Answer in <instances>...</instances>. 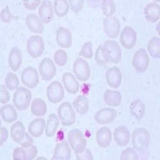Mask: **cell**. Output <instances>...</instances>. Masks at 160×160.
Masks as SVG:
<instances>
[{"mask_svg":"<svg viewBox=\"0 0 160 160\" xmlns=\"http://www.w3.org/2000/svg\"><path fill=\"white\" fill-rule=\"evenodd\" d=\"M131 140L133 147L136 151L141 153L145 152L148 150L151 143V134L145 128H138L133 131Z\"/></svg>","mask_w":160,"mask_h":160,"instance_id":"cell-1","label":"cell"},{"mask_svg":"<svg viewBox=\"0 0 160 160\" xmlns=\"http://www.w3.org/2000/svg\"><path fill=\"white\" fill-rule=\"evenodd\" d=\"M102 52L106 60L113 63H118L122 58V51L118 43L113 40H107L102 46Z\"/></svg>","mask_w":160,"mask_h":160,"instance_id":"cell-2","label":"cell"},{"mask_svg":"<svg viewBox=\"0 0 160 160\" xmlns=\"http://www.w3.org/2000/svg\"><path fill=\"white\" fill-rule=\"evenodd\" d=\"M31 101V93L28 88L20 87L15 91L13 102L18 111H25L28 108Z\"/></svg>","mask_w":160,"mask_h":160,"instance_id":"cell-3","label":"cell"},{"mask_svg":"<svg viewBox=\"0 0 160 160\" xmlns=\"http://www.w3.org/2000/svg\"><path fill=\"white\" fill-rule=\"evenodd\" d=\"M68 141L75 154H80L86 149L88 141L78 129H73L68 133Z\"/></svg>","mask_w":160,"mask_h":160,"instance_id":"cell-4","label":"cell"},{"mask_svg":"<svg viewBox=\"0 0 160 160\" xmlns=\"http://www.w3.org/2000/svg\"><path fill=\"white\" fill-rule=\"evenodd\" d=\"M58 118L64 127H71L75 122V112L71 104L68 102H62L58 109Z\"/></svg>","mask_w":160,"mask_h":160,"instance_id":"cell-5","label":"cell"},{"mask_svg":"<svg viewBox=\"0 0 160 160\" xmlns=\"http://www.w3.org/2000/svg\"><path fill=\"white\" fill-rule=\"evenodd\" d=\"M27 51L32 58H37L42 55L44 51V42L41 36L32 35L28 40Z\"/></svg>","mask_w":160,"mask_h":160,"instance_id":"cell-6","label":"cell"},{"mask_svg":"<svg viewBox=\"0 0 160 160\" xmlns=\"http://www.w3.org/2000/svg\"><path fill=\"white\" fill-rule=\"evenodd\" d=\"M150 63V58L144 48L138 50L133 57L132 64L138 73H143L148 70Z\"/></svg>","mask_w":160,"mask_h":160,"instance_id":"cell-7","label":"cell"},{"mask_svg":"<svg viewBox=\"0 0 160 160\" xmlns=\"http://www.w3.org/2000/svg\"><path fill=\"white\" fill-rule=\"evenodd\" d=\"M73 71L75 76L81 82H86L91 76L89 64L83 58H77L73 65Z\"/></svg>","mask_w":160,"mask_h":160,"instance_id":"cell-8","label":"cell"},{"mask_svg":"<svg viewBox=\"0 0 160 160\" xmlns=\"http://www.w3.org/2000/svg\"><path fill=\"white\" fill-rule=\"evenodd\" d=\"M39 74L43 81L53 79L56 74V68L54 61L49 58H43L40 62Z\"/></svg>","mask_w":160,"mask_h":160,"instance_id":"cell-9","label":"cell"},{"mask_svg":"<svg viewBox=\"0 0 160 160\" xmlns=\"http://www.w3.org/2000/svg\"><path fill=\"white\" fill-rule=\"evenodd\" d=\"M47 96L52 103H58L64 98V91L62 84L58 81L52 82L47 88Z\"/></svg>","mask_w":160,"mask_h":160,"instance_id":"cell-10","label":"cell"},{"mask_svg":"<svg viewBox=\"0 0 160 160\" xmlns=\"http://www.w3.org/2000/svg\"><path fill=\"white\" fill-rule=\"evenodd\" d=\"M21 80L24 86L28 87L30 89H33L38 84L39 77L36 70L32 67H29L22 71Z\"/></svg>","mask_w":160,"mask_h":160,"instance_id":"cell-11","label":"cell"},{"mask_svg":"<svg viewBox=\"0 0 160 160\" xmlns=\"http://www.w3.org/2000/svg\"><path fill=\"white\" fill-rule=\"evenodd\" d=\"M137 42L136 31L131 27H126L120 35V42L125 49H132Z\"/></svg>","mask_w":160,"mask_h":160,"instance_id":"cell-12","label":"cell"},{"mask_svg":"<svg viewBox=\"0 0 160 160\" xmlns=\"http://www.w3.org/2000/svg\"><path fill=\"white\" fill-rule=\"evenodd\" d=\"M117 116V111L111 108H105L98 111L95 115V122L100 125L111 123Z\"/></svg>","mask_w":160,"mask_h":160,"instance_id":"cell-13","label":"cell"},{"mask_svg":"<svg viewBox=\"0 0 160 160\" xmlns=\"http://www.w3.org/2000/svg\"><path fill=\"white\" fill-rule=\"evenodd\" d=\"M119 20L116 17H110L103 20V28L106 35L111 38H115L119 34L120 31Z\"/></svg>","mask_w":160,"mask_h":160,"instance_id":"cell-14","label":"cell"},{"mask_svg":"<svg viewBox=\"0 0 160 160\" xmlns=\"http://www.w3.org/2000/svg\"><path fill=\"white\" fill-rule=\"evenodd\" d=\"M56 42L60 48H71L72 45V35L70 30L65 28H58L56 31Z\"/></svg>","mask_w":160,"mask_h":160,"instance_id":"cell-15","label":"cell"},{"mask_svg":"<svg viewBox=\"0 0 160 160\" xmlns=\"http://www.w3.org/2000/svg\"><path fill=\"white\" fill-rule=\"evenodd\" d=\"M71 151L69 143L67 140L57 144L54 151L53 159L56 160H69L71 159Z\"/></svg>","mask_w":160,"mask_h":160,"instance_id":"cell-16","label":"cell"},{"mask_svg":"<svg viewBox=\"0 0 160 160\" xmlns=\"http://www.w3.org/2000/svg\"><path fill=\"white\" fill-rule=\"evenodd\" d=\"M114 139L117 145L119 147H125L128 145L131 138V134L128 128L125 126H119L114 131Z\"/></svg>","mask_w":160,"mask_h":160,"instance_id":"cell-17","label":"cell"},{"mask_svg":"<svg viewBox=\"0 0 160 160\" xmlns=\"http://www.w3.org/2000/svg\"><path fill=\"white\" fill-rule=\"evenodd\" d=\"M106 79L110 87L116 89L122 82V72L117 67L109 68L106 72Z\"/></svg>","mask_w":160,"mask_h":160,"instance_id":"cell-18","label":"cell"},{"mask_svg":"<svg viewBox=\"0 0 160 160\" xmlns=\"http://www.w3.org/2000/svg\"><path fill=\"white\" fill-rule=\"evenodd\" d=\"M38 15L42 22L43 23H49L53 18L54 11L52 9V3L51 1L44 0L42 1L39 10H38Z\"/></svg>","mask_w":160,"mask_h":160,"instance_id":"cell-19","label":"cell"},{"mask_svg":"<svg viewBox=\"0 0 160 160\" xmlns=\"http://www.w3.org/2000/svg\"><path fill=\"white\" fill-rule=\"evenodd\" d=\"M62 79V83L68 93L75 95L78 92L79 90V82L77 81L73 74L70 72L64 73Z\"/></svg>","mask_w":160,"mask_h":160,"instance_id":"cell-20","label":"cell"},{"mask_svg":"<svg viewBox=\"0 0 160 160\" xmlns=\"http://www.w3.org/2000/svg\"><path fill=\"white\" fill-rule=\"evenodd\" d=\"M111 139H112V134L109 128L107 127H102L98 130L96 133V140L100 148H108L111 144Z\"/></svg>","mask_w":160,"mask_h":160,"instance_id":"cell-21","label":"cell"},{"mask_svg":"<svg viewBox=\"0 0 160 160\" xmlns=\"http://www.w3.org/2000/svg\"><path fill=\"white\" fill-rule=\"evenodd\" d=\"M26 23L28 29L33 33L41 34L43 31V25L39 18L35 14H30L26 18Z\"/></svg>","mask_w":160,"mask_h":160,"instance_id":"cell-22","label":"cell"},{"mask_svg":"<svg viewBox=\"0 0 160 160\" xmlns=\"http://www.w3.org/2000/svg\"><path fill=\"white\" fill-rule=\"evenodd\" d=\"M144 15L148 22H156L160 18L159 5L155 2L148 4L144 10Z\"/></svg>","mask_w":160,"mask_h":160,"instance_id":"cell-23","label":"cell"},{"mask_svg":"<svg viewBox=\"0 0 160 160\" xmlns=\"http://www.w3.org/2000/svg\"><path fill=\"white\" fill-rule=\"evenodd\" d=\"M22 55L21 51L18 48H13L10 51L8 58L10 68L13 71H16L19 69L20 66L22 64Z\"/></svg>","mask_w":160,"mask_h":160,"instance_id":"cell-24","label":"cell"},{"mask_svg":"<svg viewBox=\"0 0 160 160\" xmlns=\"http://www.w3.org/2000/svg\"><path fill=\"white\" fill-rule=\"evenodd\" d=\"M46 127V122L43 118H35L30 123L28 131L33 137L38 138L42 135Z\"/></svg>","mask_w":160,"mask_h":160,"instance_id":"cell-25","label":"cell"},{"mask_svg":"<svg viewBox=\"0 0 160 160\" xmlns=\"http://www.w3.org/2000/svg\"><path fill=\"white\" fill-rule=\"evenodd\" d=\"M146 107L142 100H134L130 105V113L137 120H141L145 115Z\"/></svg>","mask_w":160,"mask_h":160,"instance_id":"cell-26","label":"cell"},{"mask_svg":"<svg viewBox=\"0 0 160 160\" xmlns=\"http://www.w3.org/2000/svg\"><path fill=\"white\" fill-rule=\"evenodd\" d=\"M106 104L111 107H118L122 102V95L117 91L107 90L103 95Z\"/></svg>","mask_w":160,"mask_h":160,"instance_id":"cell-27","label":"cell"},{"mask_svg":"<svg viewBox=\"0 0 160 160\" xmlns=\"http://www.w3.org/2000/svg\"><path fill=\"white\" fill-rule=\"evenodd\" d=\"M25 135V128L22 122L18 121L13 124L11 129V137L15 142L19 143L24 138Z\"/></svg>","mask_w":160,"mask_h":160,"instance_id":"cell-28","label":"cell"},{"mask_svg":"<svg viewBox=\"0 0 160 160\" xmlns=\"http://www.w3.org/2000/svg\"><path fill=\"white\" fill-rule=\"evenodd\" d=\"M0 112H1L2 119L5 122H10V123L15 122V120L17 119V117H18L16 110L11 104L2 106L1 108V110H0Z\"/></svg>","mask_w":160,"mask_h":160,"instance_id":"cell-29","label":"cell"},{"mask_svg":"<svg viewBox=\"0 0 160 160\" xmlns=\"http://www.w3.org/2000/svg\"><path fill=\"white\" fill-rule=\"evenodd\" d=\"M73 106L77 113L82 115H86L89 109V102L88 98L84 95H79L74 100Z\"/></svg>","mask_w":160,"mask_h":160,"instance_id":"cell-30","label":"cell"},{"mask_svg":"<svg viewBox=\"0 0 160 160\" xmlns=\"http://www.w3.org/2000/svg\"><path fill=\"white\" fill-rule=\"evenodd\" d=\"M31 110L34 115L38 117H42L46 115L48 108H47L46 102H44L43 100L37 98L32 101Z\"/></svg>","mask_w":160,"mask_h":160,"instance_id":"cell-31","label":"cell"},{"mask_svg":"<svg viewBox=\"0 0 160 160\" xmlns=\"http://www.w3.org/2000/svg\"><path fill=\"white\" fill-rule=\"evenodd\" d=\"M59 125V120L55 114H51L48 117V123L46 125V135L47 136L51 138L55 136L57 129Z\"/></svg>","mask_w":160,"mask_h":160,"instance_id":"cell-32","label":"cell"},{"mask_svg":"<svg viewBox=\"0 0 160 160\" xmlns=\"http://www.w3.org/2000/svg\"><path fill=\"white\" fill-rule=\"evenodd\" d=\"M148 51L154 58H160V38L159 37H153L148 42Z\"/></svg>","mask_w":160,"mask_h":160,"instance_id":"cell-33","label":"cell"},{"mask_svg":"<svg viewBox=\"0 0 160 160\" xmlns=\"http://www.w3.org/2000/svg\"><path fill=\"white\" fill-rule=\"evenodd\" d=\"M55 13L58 17H64L69 11V3L66 0H55L54 2Z\"/></svg>","mask_w":160,"mask_h":160,"instance_id":"cell-34","label":"cell"},{"mask_svg":"<svg viewBox=\"0 0 160 160\" xmlns=\"http://www.w3.org/2000/svg\"><path fill=\"white\" fill-rule=\"evenodd\" d=\"M5 86L9 91L18 89L19 87V80L18 76L12 72H9L5 78Z\"/></svg>","mask_w":160,"mask_h":160,"instance_id":"cell-35","label":"cell"},{"mask_svg":"<svg viewBox=\"0 0 160 160\" xmlns=\"http://www.w3.org/2000/svg\"><path fill=\"white\" fill-rule=\"evenodd\" d=\"M102 11L105 16H112L115 13V5L113 0H104L102 2Z\"/></svg>","mask_w":160,"mask_h":160,"instance_id":"cell-36","label":"cell"},{"mask_svg":"<svg viewBox=\"0 0 160 160\" xmlns=\"http://www.w3.org/2000/svg\"><path fill=\"white\" fill-rule=\"evenodd\" d=\"M54 59H55V62L57 65L60 66V67H63L68 62V54L63 50H58L54 55Z\"/></svg>","mask_w":160,"mask_h":160,"instance_id":"cell-37","label":"cell"},{"mask_svg":"<svg viewBox=\"0 0 160 160\" xmlns=\"http://www.w3.org/2000/svg\"><path fill=\"white\" fill-rule=\"evenodd\" d=\"M121 160H138V155L136 151L131 148H128L121 154Z\"/></svg>","mask_w":160,"mask_h":160,"instance_id":"cell-38","label":"cell"},{"mask_svg":"<svg viewBox=\"0 0 160 160\" xmlns=\"http://www.w3.org/2000/svg\"><path fill=\"white\" fill-rule=\"evenodd\" d=\"M79 55L83 56L86 58H91L93 57L92 43L91 42H87L82 47V50L80 51Z\"/></svg>","mask_w":160,"mask_h":160,"instance_id":"cell-39","label":"cell"},{"mask_svg":"<svg viewBox=\"0 0 160 160\" xmlns=\"http://www.w3.org/2000/svg\"><path fill=\"white\" fill-rule=\"evenodd\" d=\"M95 61H96L97 64L99 66H105L108 63V61L106 60L105 56L102 52V46L100 45L98 47L95 51Z\"/></svg>","mask_w":160,"mask_h":160,"instance_id":"cell-40","label":"cell"},{"mask_svg":"<svg viewBox=\"0 0 160 160\" xmlns=\"http://www.w3.org/2000/svg\"><path fill=\"white\" fill-rule=\"evenodd\" d=\"M13 158L15 160H28V155L23 148H16L13 152Z\"/></svg>","mask_w":160,"mask_h":160,"instance_id":"cell-41","label":"cell"},{"mask_svg":"<svg viewBox=\"0 0 160 160\" xmlns=\"http://www.w3.org/2000/svg\"><path fill=\"white\" fill-rule=\"evenodd\" d=\"M68 3L71 6V11L75 13H78L82 11L84 7L83 0H70Z\"/></svg>","mask_w":160,"mask_h":160,"instance_id":"cell-42","label":"cell"},{"mask_svg":"<svg viewBox=\"0 0 160 160\" xmlns=\"http://www.w3.org/2000/svg\"><path fill=\"white\" fill-rule=\"evenodd\" d=\"M10 98H11V96H10V94L8 90L6 89V86H0V102L2 104L7 103V102H9Z\"/></svg>","mask_w":160,"mask_h":160,"instance_id":"cell-43","label":"cell"},{"mask_svg":"<svg viewBox=\"0 0 160 160\" xmlns=\"http://www.w3.org/2000/svg\"><path fill=\"white\" fill-rule=\"evenodd\" d=\"M13 18H15L11 15V13L8 7H7L6 8L2 10V11H1V19H2V22H5V23H9V22H11V21Z\"/></svg>","mask_w":160,"mask_h":160,"instance_id":"cell-44","label":"cell"},{"mask_svg":"<svg viewBox=\"0 0 160 160\" xmlns=\"http://www.w3.org/2000/svg\"><path fill=\"white\" fill-rule=\"evenodd\" d=\"M22 3L26 9L29 10V11H34L41 3V1L40 0H27V1H23Z\"/></svg>","mask_w":160,"mask_h":160,"instance_id":"cell-45","label":"cell"},{"mask_svg":"<svg viewBox=\"0 0 160 160\" xmlns=\"http://www.w3.org/2000/svg\"><path fill=\"white\" fill-rule=\"evenodd\" d=\"M76 158L78 160H94L93 155L89 149H85L80 154H76Z\"/></svg>","mask_w":160,"mask_h":160,"instance_id":"cell-46","label":"cell"},{"mask_svg":"<svg viewBox=\"0 0 160 160\" xmlns=\"http://www.w3.org/2000/svg\"><path fill=\"white\" fill-rule=\"evenodd\" d=\"M27 151V155H28V160H32L36 157L38 154V150L35 146L31 145V147L28 148H25Z\"/></svg>","mask_w":160,"mask_h":160,"instance_id":"cell-47","label":"cell"},{"mask_svg":"<svg viewBox=\"0 0 160 160\" xmlns=\"http://www.w3.org/2000/svg\"><path fill=\"white\" fill-rule=\"evenodd\" d=\"M18 144L22 146V148H28L29 147H31V145H33V138L28 135V133H26L24 138Z\"/></svg>","mask_w":160,"mask_h":160,"instance_id":"cell-48","label":"cell"},{"mask_svg":"<svg viewBox=\"0 0 160 160\" xmlns=\"http://www.w3.org/2000/svg\"><path fill=\"white\" fill-rule=\"evenodd\" d=\"M8 138V131L6 128L2 127L0 129V145H2L3 142L7 141Z\"/></svg>","mask_w":160,"mask_h":160,"instance_id":"cell-49","label":"cell"}]
</instances>
